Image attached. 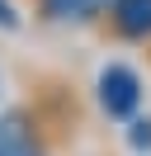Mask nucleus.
Instances as JSON below:
<instances>
[{
	"mask_svg": "<svg viewBox=\"0 0 151 156\" xmlns=\"http://www.w3.org/2000/svg\"><path fill=\"white\" fill-rule=\"evenodd\" d=\"M99 104H104L109 118H128L142 104V80L128 66H104L99 71Z\"/></svg>",
	"mask_w": 151,
	"mask_h": 156,
	"instance_id": "1",
	"label": "nucleus"
},
{
	"mask_svg": "<svg viewBox=\"0 0 151 156\" xmlns=\"http://www.w3.org/2000/svg\"><path fill=\"white\" fill-rule=\"evenodd\" d=\"M0 156H43L28 114H19V109L0 114Z\"/></svg>",
	"mask_w": 151,
	"mask_h": 156,
	"instance_id": "2",
	"label": "nucleus"
},
{
	"mask_svg": "<svg viewBox=\"0 0 151 156\" xmlns=\"http://www.w3.org/2000/svg\"><path fill=\"white\" fill-rule=\"evenodd\" d=\"M113 24L128 38H151V0H113Z\"/></svg>",
	"mask_w": 151,
	"mask_h": 156,
	"instance_id": "3",
	"label": "nucleus"
},
{
	"mask_svg": "<svg viewBox=\"0 0 151 156\" xmlns=\"http://www.w3.org/2000/svg\"><path fill=\"white\" fill-rule=\"evenodd\" d=\"M104 5H109V0H43V10L52 14V19H61V24H85V19H94Z\"/></svg>",
	"mask_w": 151,
	"mask_h": 156,
	"instance_id": "4",
	"label": "nucleus"
},
{
	"mask_svg": "<svg viewBox=\"0 0 151 156\" xmlns=\"http://www.w3.org/2000/svg\"><path fill=\"white\" fill-rule=\"evenodd\" d=\"M0 29H19V14H14L9 0H0Z\"/></svg>",
	"mask_w": 151,
	"mask_h": 156,
	"instance_id": "5",
	"label": "nucleus"
}]
</instances>
